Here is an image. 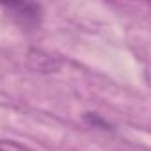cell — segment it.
<instances>
[{
	"instance_id": "cell-1",
	"label": "cell",
	"mask_w": 151,
	"mask_h": 151,
	"mask_svg": "<svg viewBox=\"0 0 151 151\" xmlns=\"http://www.w3.org/2000/svg\"><path fill=\"white\" fill-rule=\"evenodd\" d=\"M0 7L18 27L25 30H36L43 22V7L34 2H2Z\"/></svg>"
},
{
	"instance_id": "cell-2",
	"label": "cell",
	"mask_w": 151,
	"mask_h": 151,
	"mask_svg": "<svg viewBox=\"0 0 151 151\" xmlns=\"http://www.w3.org/2000/svg\"><path fill=\"white\" fill-rule=\"evenodd\" d=\"M0 151H34L16 140H7V139H0Z\"/></svg>"
},
{
	"instance_id": "cell-3",
	"label": "cell",
	"mask_w": 151,
	"mask_h": 151,
	"mask_svg": "<svg viewBox=\"0 0 151 151\" xmlns=\"http://www.w3.org/2000/svg\"><path fill=\"white\" fill-rule=\"evenodd\" d=\"M84 119L91 124V126H94V128H101V130H110V124L103 119V117H100L98 114H94V112H87L86 116H84Z\"/></svg>"
}]
</instances>
